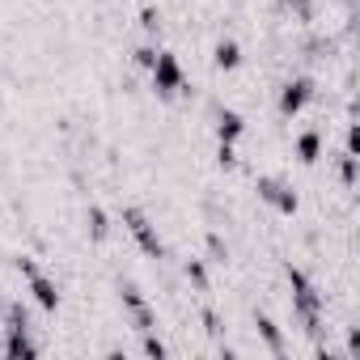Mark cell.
<instances>
[{
    "label": "cell",
    "instance_id": "obj_1",
    "mask_svg": "<svg viewBox=\"0 0 360 360\" xmlns=\"http://www.w3.org/2000/svg\"><path fill=\"white\" fill-rule=\"evenodd\" d=\"M284 276H288V284H292V314L305 322V330L309 335H318L322 330V292L305 280V271L301 267H284Z\"/></svg>",
    "mask_w": 360,
    "mask_h": 360
},
{
    "label": "cell",
    "instance_id": "obj_2",
    "mask_svg": "<svg viewBox=\"0 0 360 360\" xmlns=\"http://www.w3.org/2000/svg\"><path fill=\"white\" fill-rule=\"evenodd\" d=\"M123 225H127V233L136 238V246H140L148 259H165V242H161L157 225H153L140 208H123Z\"/></svg>",
    "mask_w": 360,
    "mask_h": 360
},
{
    "label": "cell",
    "instance_id": "obj_3",
    "mask_svg": "<svg viewBox=\"0 0 360 360\" xmlns=\"http://www.w3.org/2000/svg\"><path fill=\"white\" fill-rule=\"evenodd\" d=\"M153 89L161 94V98H174L178 89H187V77H183V64H178V56L174 51H157V60H153Z\"/></svg>",
    "mask_w": 360,
    "mask_h": 360
},
{
    "label": "cell",
    "instance_id": "obj_4",
    "mask_svg": "<svg viewBox=\"0 0 360 360\" xmlns=\"http://www.w3.org/2000/svg\"><path fill=\"white\" fill-rule=\"evenodd\" d=\"M309 98H314V81L309 77H292V81H284V89H280V115H301L305 106H309Z\"/></svg>",
    "mask_w": 360,
    "mask_h": 360
},
{
    "label": "cell",
    "instance_id": "obj_5",
    "mask_svg": "<svg viewBox=\"0 0 360 360\" xmlns=\"http://www.w3.org/2000/svg\"><path fill=\"white\" fill-rule=\"evenodd\" d=\"M5 356H9V360H34V356H39V343L30 339V326H9V335H5Z\"/></svg>",
    "mask_w": 360,
    "mask_h": 360
},
{
    "label": "cell",
    "instance_id": "obj_6",
    "mask_svg": "<svg viewBox=\"0 0 360 360\" xmlns=\"http://www.w3.org/2000/svg\"><path fill=\"white\" fill-rule=\"evenodd\" d=\"M30 297H34V305H39V309H47V314H56V309H60V284H56V280H47L43 271H39V276H30Z\"/></svg>",
    "mask_w": 360,
    "mask_h": 360
},
{
    "label": "cell",
    "instance_id": "obj_7",
    "mask_svg": "<svg viewBox=\"0 0 360 360\" xmlns=\"http://www.w3.org/2000/svg\"><path fill=\"white\" fill-rule=\"evenodd\" d=\"M242 131H246V119H242L238 110H221V115H217V140H221V144H238Z\"/></svg>",
    "mask_w": 360,
    "mask_h": 360
},
{
    "label": "cell",
    "instance_id": "obj_8",
    "mask_svg": "<svg viewBox=\"0 0 360 360\" xmlns=\"http://www.w3.org/2000/svg\"><path fill=\"white\" fill-rule=\"evenodd\" d=\"M212 64H217L221 72H233V68H242V47H238L233 39H221V43L212 47Z\"/></svg>",
    "mask_w": 360,
    "mask_h": 360
},
{
    "label": "cell",
    "instance_id": "obj_9",
    "mask_svg": "<svg viewBox=\"0 0 360 360\" xmlns=\"http://www.w3.org/2000/svg\"><path fill=\"white\" fill-rule=\"evenodd\" d=\"M318 157H322V131L309 127V131L297 136V161H301V165H314Z\"/></svg>",
    "mask_w": 360,
    "mask_h": 360
},
{
    "label": "cell",
    "instance_id": "obj_10",
    "mask_svg": "<svg viewBox=\"0 0 360 360\" xmlns=\"http://www.w3.org/2000/svg\"><path fill=\"white\" fill-rule=\"evenodd\" d=\"M255 326H259V335H263V343H267V352H271V356H284V352H288V343H284L280 326H276L267 314H259V318H255Z\"/></svg>",
    "mask_w": 360,
    "mask_h": 360
},
{
    "label": "cell",
    "instance_id": "obj_11",
    "mask_svg": "<svg viewBox=\"0 0 360 360\" xmlns=\"http://www.w3.org/2000/svg\"><path fill=\"white\" fill-rule=\"evenodd\" d=\"M85 225H89V238H94V242H106V238H110V217H106L98 204L85 212Z\"/></svg>",
    "mask_w": 360,
    "mask_h": 360
},
{
    "label": "cell",
    "instance_id": "obj_12",
    "mask_svg": "<svg viewBox=\"0 0 360 360\" xmlns=\"http://www.w3.org/2000/svg\"><path fill=\"white\" fill-rule=\"evenodd\" d=\"M339 178H343V187H356V178H360V157L356 153L339 157Z\"/></svg>",
    "mask_w": 360,
    "mask_h": 360
},
{
    "label": "cell",
    "instance_id": "obj_13",
    "mask_svg": "<svg viewBox=\"0 0 360 360\" xmlns=\"http://www.w3.org/2000/svg\"><path fill=\"white\" fill-rule=\"evenodd\" d=\"M271 208H276L280 217H292V212L301 208V200H297V191H292V187H280V195H276V204H271Z\"/></svg>",
    "mask_w": 360,
    "mask_h": 360
},
{
    "label": "cell",
    "instance_id": "obj_14",
    "mask_svg": "<svg viewBox=\"0 0 360 360\" xmlns=\"http://www.w3.org/2000/svg\"><path fill=\"white\" fill-rule=\"evenodd\" d=\"M127 314H131V322H136V330H140V335L157 326V314H153V305H148V301H144V305H136V309H127Z\"/></svg>",
    "mask_w": 360,
    "mask_h": 360
},
{
    "label": "cell",
    "instance_id": "obj_15",
    "mask_svg": "<svg viewBox=\"0 0 360 360\" xmlns=\"http://www.w3.org/2000/svg\"><path fill=\"white\" fill-rule=\"evenodd\" d=\"M280 187H284V183H280V178H271V174H263L259 183H255V191H259V200H263V204H276Z\"/></svg>",
    "mask_w": 360,
    "mask_h": 360
},
{
    "label": "cell",
    "instance_id": "obj_16",
    "mask_svg": "<svg viewBox=\"0 0 360 360\" xmlns=\"http://www.w3.org/2000/svg\"><path fill=\"white\" fill-rule=\"evenodd\" d=\"M140 352H144V356H153V360L169 356V347H165V343H161V339H157L153 330H144V343H140Z\"/></svg>",
    "mask_w": 360,
    "mask_h": 360
},
{
    "label": "cell",
    "instance_id": "obj_17",
    "mask_svg": "<svg viewBox=\"0 0 360 360\" xmlns=\"http://www.w3.org/2000/svg\"><path fill=\"white\" fill-rule=\"evenodd\" d=\"M140 30H144V34H157V30H161V13H157L153 5L140 9Z\"/></svg>",
    "mask_w": 360,
    "mask_h": 360
},
{
    "label": "cell",
    "instance_id": "obj_18",
    "mask_svg": "<svg viewBox=\"0 0 360 360\" xmlns=\"http://www.w3.org/2000/svg\"><path fill=\"white\" fill-rule=\"evenodd\" d=\"M208 255H212V263H225L229 259V242L221 233H208Z\"/></svg>",
    "mask_w": 360,
    "mask_h": 360
},
{
    "label": "cell",
    "instance_id": "obj_19",
    "mask_svg": "<svg viewBox=\"0 0 360 360\" xmlns=\"http://www.w3.org/2000/svg\"><path fill=\"white\" fill-rule=\"evenodd\" d=\"M187 280H191L195 288H208V267H204V259H191V263H187Z\"/></svg>",
    "mask_w": 360,
    "mask_h": 360
},
{
    "label": "cell",
    "instance_id": "obj_20",
    "mask_svg": "<svg viewBox=\"0 0 360 360\" xmlns=\"http://www.w3.org/2000/svg\"><path fill=\"white\" fill-rule=\"evenodd\" d=\"M5 322H9V326H30V314H26V305L9 301V305H5Z\"/></svg>",
    "mask_w": 360,
    "mask_h": 360
},
{
    "label": "cell",
    "instance_id": "obj_21",
    "mask_svg": "<svg viewBox=\"0 0 360 360\" xmlns=\"http://www.w3.org/2000/svg\"><path fill=\"white\" fill-rule=\"evenodd\" d=\"M217 161H221V169H233V165H238V153H233V144H221V148H217Z\"/></svg>",
    "mask_w": 360,
    "mask_h": 360
},
{
    "label": "cell",
    "instance_id": "obj_22",
    "mask_svg": "<svg viewBox=\"0 0 360 360\" xmlns=\"http://www.w3.org/2000/svg\"><path fill=\"white\" fill-rule=\"evenodd\" d=\"M131 56H136V64H140V68H153V60H157V47H136Z\"/></svg>",
    "mask_w": 360,
    "mask_h": 360
},
{
    "label": "cell",
    "instance_id": "obj_23",
    "mask_svg": "<svg viewBox=\"0 0 360 360\" xmlns=\"http://www.w3.org/2000/svg\"><path fill=\"white\" fill-rule=\"evenodd\" d=\"M343 153H360V123H347V148Z\"/></svg>",
    "mask_w": 360,
    "mask_h": 360
},
{
    "label": "cell",
    "instance_id": "obj_24",
    "mask_svg": "<svg viewBox=\"0 0 360 360\" xmlns=\"http://www.w3.org/2000/svg\"><path fill=\"white\" fill-rule=\"evenodd\" d=\"M18 271H22V276L30 280V276H39V263H34L30 255H22V259H18Z\"/></svg>",
    "mask_w": 360,
    "mask_h": 360
},
{
    "label": "cell",
    "instance_id": "obj_25",
    "mask_svg": "<svg viewBox=\"0 0 360 360\" xmlns=\"http://www.w3.org/2000/svg\"><path fill=\"white\" fill-rule=\"evenodd\" d=\"M284 5H288V9H292L301 22H309V0H284Z\"/></svg>",
    "mask_w": 360,
    "mask_h": 360
},
{
    "label": "cell",
    "instance_id": "obj_26",
    "mask_svg": "<svg viewBox=\"0 0 360 360\" xmlns=\"http://www.w3.org/2000/svg\"><path fill=\"white\" fill-rule=\"evenodd\" d=\"M204 326H208V330H212V335H221V318H217V314H212V309H204Z\"/></svg>",
    "mask_w": 360,
    "mask_h": 360
},
{
    "label": "cell",
    "instance_id": "obj_27",
    "mask_svg": "<svg viewBox=\"0 0 360 360\" xmlns=\"http://www.w3.org/2000/svg\"><path fill=\"white\" fill-rule=\"evenodd\" d=\"M347 356H360V330H347Z\"/></svg>",
    "mask_w": 360,
    "mask_h": 360
}]
</instances>
